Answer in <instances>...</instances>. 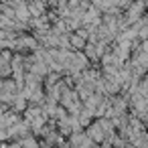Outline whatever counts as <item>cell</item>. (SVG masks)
Here are the masks:
<instances>
[{
	"mask_svg": "<svg viewBox=\"0 0 148 148\" xmlns=\"http://www.w3.org/2000/svg\"><path fill=\"white\" fill-rule=\"evenodd\" d=\"M89 130H91V132H89V136H93L95 140H97V138H99V140L103 138V130H101V126H99V124H95V126H91Z\"/></svg>",
	"mask_w": 148,
	"mask_h": 148,
	"instance_id": "6da1fadb",
	"label": "cell"
}]
</instances>
